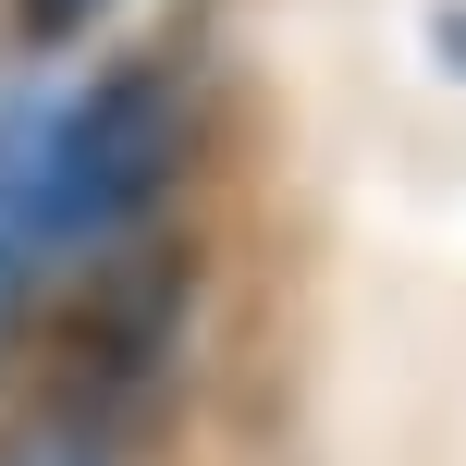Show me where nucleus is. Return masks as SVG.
<instances>
[{
    "mask_svg": "<svg viewBox=\"0 0 466 466\" xmlns=\"http://www.w3.org/2000/svg\"><path fill=\"white\" fill-rule=\"evenodd\" d=\"M197 136H209V111H197V62H172V49H123L111 74H86V86L62 98V111H37L13 136V197H25V233L37 246H123V233L160 221V197L197 172Z\"/></svg>",
    "mask_w": 466,
    "mask_h": 466,
    "instance_id": "nucleus-1",
    "label": "nucleus"
},
{
    "mask_svg": "<svg viewBox=\"0 0 466 466\" xmlns=\"http://www.w3.org/2000/svg\"><path fill=\"white\" fill-rule=\"evenodd\" d=\"M185 319H197V246H172V233L98 246L86 282H74V307H62V405H86V418L123 430L172 380Z\"/></svg>",
    "mask_w": 466,
    "mask_h": 466,
    "instance_id": "nucleus-2",
    "label": "nucleus"
},
{
    "mask_svg": "<svg viewBox=\"0 0 466 466\" xmlns=\"http://www.w3.org/2000/svg\"><path fill=\"white\" fill-rule=\"evenodd\" d=\"M0 466H136V454H123L111 418H86V405L49 393V405H25V418L0 430Z\"/></svg>",
    "mask_w": 466,
    "mask_h": 466,
    "instance_id": "nucleus-3",
    "label": "nucleus"
},
{
    "mask_svg": "<svg viewBox=\"0 0 466 466\" xmlns=\"http://www.w3.org/2000/svg\"><path fill=\"white\" fill-rule=\"evenodd\" d=\"M37 282H49V246L25 233V197H13V136H0V369H13V344L37 331Z\"/></svg>",
    "mask_w": 466,
    "mask_h": 466,
    "instance_id": "nucleus-4",
    "label": "nucleus"
},
{
    "mask_svg": "<svg viewBox=\"0 0 466 466\" xmlns=\"http://www.w3.org/2000/svg\"><path fill=\"white\" fill-rule=\"evenodd\" d=\"M98 13H111V0H13L0 25H13V49H74Z\"/></svg>",
    "mask_w": 466,
    "mask_h": 466,
    "instance_id": "nucleus-5",
    "label": "nucleus"
}]
</instances>
